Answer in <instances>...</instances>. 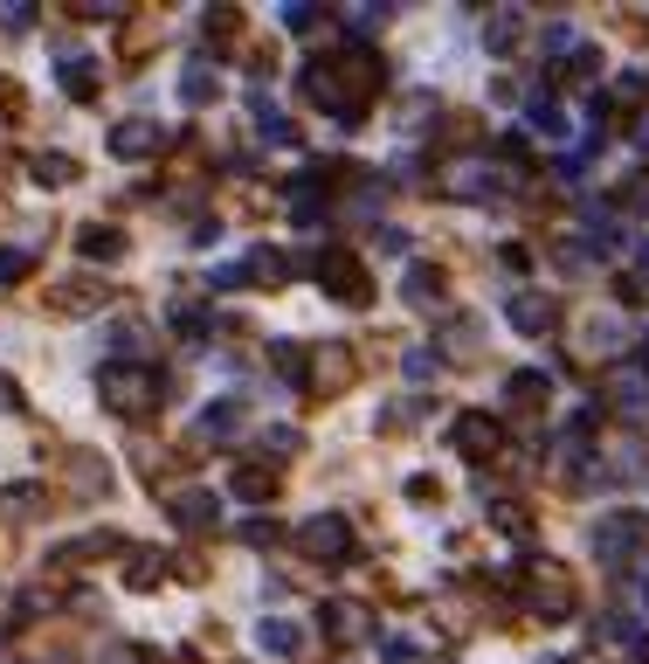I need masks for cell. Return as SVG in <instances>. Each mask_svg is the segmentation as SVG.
<instances>
[{
  "label": "cell",
  "mask_w": 649,
  "mask_h": 664,
  "mask_svg": "<svg viewBox=\"0 0 649 664\" xmlns=\"http://www.w3.org/2000/svg\"><path fill=\"white\" fill-rule=\"evenodd\" d=\"M304 547H311V554H339V547H346V526H339V519H311V526H304Z\"/></svg>",
  "instance_id": "6da1fadb"
},
{
  "label": "cell",
  "mask_w": 649,
  "mask_h": 664,
  "mask_svg": "<svg viewBox=\"0 0 649 664\" xmlns=\"http://www.w3.org/2000/svg\"><path fill=\"white\" fill-rule=\"evenodd\" d=\"M456 436H463V450H470V458H484V450H491V443H498V429H491V423H484V415H470V423H463V429H456Z\"/></svg>",
  "instance_id": "7a4b0ae2"
}]
</instances>
